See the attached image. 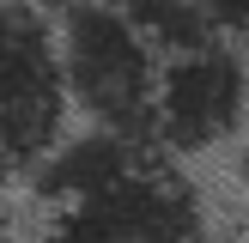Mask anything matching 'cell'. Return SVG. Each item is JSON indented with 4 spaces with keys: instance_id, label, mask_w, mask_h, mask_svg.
Listing matches in <instances>:
<instances>
[{
    "instance_id": "30bf717a",
    "label": "cell",
    "mask_w": 249,
    "mask_h": 243,
    "mask_svg": "<svg viewBox=\"0 0 249 243\" xmlns=\"http://www.w3.org/2000/svg\"><path fill=\"white\" fill-rule=\"evenodd\" d=\"M0 243H12V237H0Z\"/></svg>"
},
{
    "instance_id": "3957f363",
    "label": "cell",
    "mask_w": 249,
    "mask_h": 243,
    "mask_svg": "<svg viewBox=\"0 0 249 243\" xmlns=\"http://www.w3.org/2000/svg\"><path fill=\"white\" fill-rule=\"evenodd\" d=\"M249 116V61L231 43H207L170 55L158 73V122L152 140L164 152H213Z\"/></svg>"
},
{
    "instance_id": "52a82bcc",
    "label": "cell",
    "mask_w": 249,
    "mask_h": 243,
    "mask_svg": "<svg viewBox=\"0 0 249 243\" xmlns=\"http://www.w3.org/2000/svg\"><path fill=\"white\" fill-rule=\"evenodd\" d=\"M201 12L219 36H249V0H201Z\"/></svg>"
},
{
    "instance_id": "8992f818",
    "label": "cell",
    "mask_w": 249,
    "mask_h": 243,
    "mask_svg": "<svg viewBox=\"0 0 249 243\" xmlns=\"http://www.w3.org/2000/svg\"><path fill=\"white\" fill-rule=\"evenodd\" d=\"M134 12V24L146 31V43L158 55H189V49H207V43H225L213 31V18L201 12V0H122Z\"/></svg>"
},
{
    "instance_id": "6da1fadb",
    "label": "cell",
    "mask_w": 249,
    "mask_h": 243,
    "mask_svg": "<svg viewBox=\"0 0 249 243\" xmlns=\"http://www.w3.org/2000/svg\"><path fill=\"white\" fill-rule=\"evenodd\" d=\"M55 31H61L67 97L85 116V128H104V134H122V140L146 146L152 122H158L164 55L146 43L134 12L122 0H67Z\"/></svg>"
},
{
    "instance_id": "5b68a950",
    "label": "cell",
    "mask_w": 249,
    "mask_h": 243,
    "mask_svg": "<svg viewBox=\"0 0 249 243\" xmlns=\"http://www.w3.org/2000/svg\"><path fill=\"white\" fill-rule=\"evenodd\" d=\"M146 164H152L146 146L122 140V134H104V128H85V134H67V140L31 170V182H36V201H49V207L67 213V207H85V201H97V194L122 189V182H128L134 170H146Z\"/></svg>"
},
{
    "instance_id": "9c48e42d",
    "label": "cell",
    "mask_w": 249,
    "mask_h": 243,
    "mask_svg": "<svg viewBox=\"0 0 249 243\" xmlns=\"http://www.w3.org/2000/svg\"><path fill=\"white\" fill-rule=\"evenodd\" d=\"M6 170H12V164H6V152H0V176H6Z\"/></svg>"
},
{
    "instance_id": "277c9868",
    "label": "cell",
    "mask_w": 249,
    "mask_h": 243,
    "mask_svg": "<svg viewBox=\"0 0 249 243\" xmlns=\"http://www.w3.org/2000/svg\"><path fill=\"white\" fill-rule=\"evenodd\" d=\"M201 237H207V219L195 189L152 158L122 189L55 213L43 243H201Z\"/></svg>"
},
{
    "instance_id": "7a4b0ae2",
    "label": "cell",
    "mask_w": 249,
    "mask_h": 243,
    "mask_svg": "<svg viewBox=\"0 0 249 243\" xmlns=\"http://www.w3.org/2000/svg\"><path fill=\"white\" fill-rule=\"evenodd\" d=\"M73 97L61 67V31L31 0H0V152L12 170H36L67 134Z\"/></svg>"
},
{
    "instance_id": "8fae6325",
    "label": "cell",
    "mask_w": 249,
    "mask_h": 243,
    "mask_svg": "<svg viewBox=\"0 0 249 243\" xmlns=\"http://www.w3.org/2000/svg\"><path fill=\"white\" fill-rule=\"evenodd\" d=\"M0 237H6V231H0Z\"/></svg>"
},
{
    "instance_id": "ba28073f",
    "label": "cell",
    "mask_w": 249,
    "mask_h": 243,
    "mask_svg": "<svg viewBox=\"0 0 249 243\" xmlns=\"http://www.w3.org/2000/svg\"><path fill=\"white\" fill-rule=\"evenodd\" d=\"M237 170H243V201H249V146H243V164Z\"/></svg>"
}]
</instances>
